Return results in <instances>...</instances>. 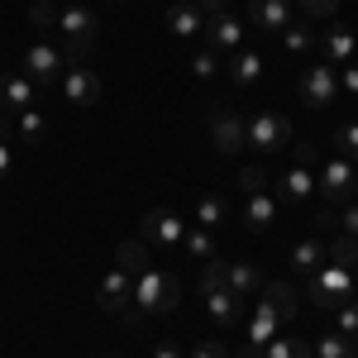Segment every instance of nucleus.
I'll return each instance as SVG.
<instances>
[{"mask_svg": "<svg viewBox=\"0 0 358 358\" xmlns=\"http://www.w3.org/2000/svg\"><path fill=\"white\" fill-rule=\"evenodd\" d=\"M177 301H182V282L172 273L143 268V273L134 277V315L138 320H143V315H172Z\"/></svg>", "mask_w": 358, "mask_h": 358, "instance_id": "1", "label": "nucleus"}, {"mask_svg": "<svg viewBox=\"0 0 358 358\" xmlns=\"http://www.w3.org/2000/svg\"><path fill=\"white\" fill-rule=\"evenodd\" d=\"M201 301H206V315H210L215 330H234L244 320V301L220 282V258H210L206 273H201Z\"/></svg>", "mask_w": 358, "mask_h": 358, "instance_id": "2", "label": "nucleus"}, {"mask_svg": "<svg viewBox=\"0 0 358 358\" xmlns=\"http://www.w3.org/2000/svg\"><path fill=\"white\" fill-rule=\"evenodd\" d=\"M96 29H101V24H96V15H91L86 5H77V0H72V5H57V34H62V43H67L62 53H67V62H72V67L91 53Z\"/></svg>", "mask_w": 358, "mask_h": 358, "instance_id": "3", "label": "nucleus"}, {"mask_svg": "<svg viewBox=\"0 0 358 358\" xmlns=\"http://www.w3.org/2000/svg\"><path fill=\"white\" fill-rule=\"evenodd\" d=\"M354 301V268H339V263H320L310 273V306L315 310H334V306Z\"/></svg>", "mask_w": 358, "mask_h": 358, "instance_id": "4", "label": "nucleus"}, {"mask_svg": "<svg viewBox=\"0 0 358 358\" xmlns=\"http://www.w3.org/2000/svg\"><path fill=\"white\" fill-rule=\"evenodd\" d=\"M244 143L253 153L273 158V153H282V148L292 143V124L273 110H253V115H244Z\"/></svg>", "mask_w": 358, "mask_h": 358, "instance_id": "5", "label": "nucleus"}, {"mask_svg": "<svg viewBox=\"0 0 358 358\" xmlns=\"http://www.w3.org/2000/svg\"><path fill=\"white\" fill-rule=\"evenodd\" d=\"M96 306H101L106 315H120V320L138 325V315H134V277L124 273V268H110V273L101 277V287H96Z\"/></svg>", "mask_w": 358, "mask_h": 358, "instance_id": "6", "label": "nucleus"}, {"mask_svg": "<svg viewBox=\"0 0 358 358\" xmlns=\"http://www.w3.org/2000/svg\"><path fill=\"white\" fill-rule=\"evenodd\" d=\"M301 101L310 106V110H325V106H334L339 101V67L334 62H310L301 72Z\"/></svg>", "mask_w": 358, "mask_h": 358, "instance_id": "7", "label": "nucleus"}, {"mask_svg": "<svg viewBox=\"0 0 358 358\" xmlns=\"http://www.w3.org/2000/svg\"><path fill=\"white\" fill-rule=\"evenodd\" d=\"M138 239L143 244H158V248H182V239H187V220L177 215V210H167V206H158V210H148L143 220H138Z\"/></svg>", "mask_w": 358, "mask_h": 358, "instance_id": "8", "label": "nucleus"}, {"mask_svg": "<svg viewBox=\"0 0 358 358\" xmlns=\"http://www.w3.org/2000/svg\"><path fill=\"white\" fill-rule=\"evenodd\" d=\"M67 67H72V62H67V53H62V48H53V43H34V48L24 53V77L34 86H57Z\"/></svg>", "mask_w": 358, "mask_h": 358, "instance_id": "9", "label": "nucleus"}, {"mask_svg": "<svg viewBox=\"0 0 358 358\" xmlns=\"http://www.w3.org/2000/svg\"><path fill=\"white\" fill-rule=\"evenodd\" d=\"M206 48H215V53H239L244 48V20L239 15H229V10H220V15H206Z\"/></svg>", "mask_w": 358, "mask_h": 358, "instance_id": "10", "label": "nucleus"}, {"mask_svg": "<svg viewBox=\"0 0 358 358\" xmlns=\"http://www.w3.org/2000/svg\"><path fill=\"white\" fill-rule=\"evenodd\" d=\"M210 143H215V153H224V158H234V153H244V115L234 110H215L210 115Z\"/></svg>", "mask_w": 358, "mask_h": 358, "instance_id": "11", "label": "nucleus"}, {"mask_svg": "<svg viewBox=\"0 0 358 358\" xmlns=\"http://www.w3.org/2000/svg\"><path fill=\"white\" fill-rule=\"evenodd\" d=\"M62 96H67V101H72V106H96V101H101V77H96V72H91V67H82V62H77V67H67V72H62Z\"/></svg>", "mask_w": 358, "mask_h": 358, "instance_id": "12", "label": "nucleus"}, {"mask_svg": "<svg viewBox=\"0 0 358 358\" xmlns=\"http://www.w3.org/2000/svg\"><path fill=\"white\" fill-rule=\"evenodd\" d=\"M38 106V86L29 82L24 72H5L0 77V110H15V115H24Z\"/></svg>", "mask_w": 358, "mask_h": 358, "instance_id": "13", "label": "nucleus"}, {"mask_svg": "<svg viewBox=\"0 0 358 358\" xmlns=\"http://www.w3.org/2000/svg\"><path fill=\"white\" fill-rule=\"evenodd\" d=\"M354 187H358V172L349 167V158H330L320 172V196L325 201H354Z\"/></svg>", "mask_w": 358, "mask_h": 358, "instance_id": "14", "label": "nucleus"}, {"mask_svg": "<svg viewBox=\"0 0 358 358\" xmlns=\"http://www.w3.org/2000/svg\"><path fill=\"white\" fill-rule=\"evenodd\" d=\"M224 72H229V86H239V91H248V86H258V82H263L268 62H263V53H258V48H239V53H229V62H224Z\"/></svg>", "mask_w": 358, "mask_h": 358, "instance_id": "15", "label": "nucleus"}, {"mask_svg": "<svg viewBox=\"0 0 358 358\" xmlns=\"http://www.w3.org/2000/svg\"><path fill=\"white\" fill-rule=\"evenodd\" d=\"M248 24L263 34H282L292 24V0H248Z\"/></svg>", "mask_w": 358, "mask_h": 358, "instance_id": "16", "label": "nucleus"}, {"mask_svg": "<svg viewBox=\"0 0 358 358\" xmlns=\"http://www.w3.org/2000/svg\"><path fill=\"white\" fill-rule=\"evenodd\" d=\"M220 282L234 292V296H239V301L263 292V273H258L253 263H244V258H239V263H224V258H220Z\"/></svg>", "mask_w": 358, "mask_h": 358, "instance_id": "17", "label": "nucleus"}, {"mask_svg": "<svg viewBox=\"0 0 358 358\" xmlns=\"http://www.w3.org/2000/svg\"><path fill=\"white\" fill-rule=\"evenodd\" d=\"M315 192H320V182L310 177V167H296V163H292L282 177H277V196H282V201H292V206H306Z\"/></svg>", "mask_w": 358, "mask_h": 358, "instance_id": "18", "label": "nucleus"}, {"mask_svg": "<svg viewBox=\"0 0 358 358\" xmlns=\"http://www.w3.org/2000/svg\"><path fill=\"white\" fill-rule=\"evenodd\" d=\"M277 334H282V315H277L268 301H258V306H253V315L244 320V339L253 344V349H263V344L277 339Z\"/></svg>", "mask_w": 358, "mask_h": 358, "instance_id": "19", "label": "nucleus"}, {"mask_svg": "<svg viewBox=\"0 0 358 358\" xmlns=\"http://www.w3.org/2000/svg\"><path fill=\"white\" fill-rule=\"evenodd\" d=\"M167 29H172L177 38H196V34H206V10H201L196 0H177V5L167 10Z\"/></svg>", "mask_w": 358, "mask_h": 358, "instance_id": "20", "label": "nucleus"}, {"mask_svg": "<svg viewBox=\"0 0 358 358\" xmlns=\"http://www.w3.org/2000/svg\"><path fill=\"white\" fill-rule=\"evenodd\" d=\"M320 48H325V62H334V67H344V62H358V38L349 34V29H325Z\"/></svg>", "mask_w": 358, "mask_h": 358, "instance_id": "21", "label": "nucleus"}, {"mask_svg": "<svg viewBox=\"0 0 358 358\" xmlns=\"http://www.w3.org/2000/svg\"><path fill=\"white\" fill-rule=\"evenodd\" d=\"M244 224L253 229V234H263V229H273L277 224V201L268 192H253L244 201Z\"/></svg>", "mask_w": 358, "mask_h": 358, "instance_id": "22", "label": "nucleus"}, {"mask_svg": "<svg viewBox=\"0 0 358 358\" xmlns=\"http://www.w3.org/2000/svg\"><path fill=\"white\" fill-rule=\"evenodd\" d=\"M196 224H201V229H210V234L224 229V224H229V196L206 192L201 201H196Z\"/></svg>", "mask_w": 358, "mask_h": 358, "instance_id": "23", "label": "nucleus"}, {"mask_svg": "<svg viewBox=\"0 0 358 358\" xmlns=\"http://www.w3.org/2000/svg\"><path fill=\"white\" fill-rule=\"evenodd\" d=\"M258 301L273 306L277 315H282V325H287V320H296V287H292V282H263Z\"/></svg>", "mask_w": 358, "mask_h": 358, "instance_id": "24", "label": "nucleus"}, {"mask_svg": "<svg viewBox=\"0 0 358 358\" xmlns=\"http://www.w3.org/2000/svg\"><path fill=\"white\" fill-rule=\"evenodd\" d=\"M115 268H124L129 277H138L148 268V244H143V239H124V244L115 248Z\"/></svg>", "mask_w": 358, "mask_h": 358, "instance_id": "25", "label": "nucleus"}, {"mask_svg": "<svg viewBox=\"0 0 358 358\" xmlns=\"http://www.w3.org/2000/svg\"><path fill=\"white\" fill-rule=\"evenodd\" d=\"M310 358H358V349H354V339H344V334L334 330V334H320L310 344Z\"/></svg>", "mask_w": 358, "mask_h": 358, "instance_id": "26", "label": "nucleus"}, {"mask_svg": "<svg viewBox=\"0 0 358 358\" xmlns=\"http://www.w3.org/2000/svg\"><path fill=\"white\" fill-rule=\"evenodd\" d=\"M263 358H310V344L296 339V334H277L263 344Z\"/></svg>", "mask_w": 358, "mask_h": 358, "instance_id": "27", "label": "nucleus"}, {"mask_svg": "<svg viewBox=\"0 0 358 358\" xmlns=\"http://www.w3.org/2000/svg\"><path fill=\"white\" fill-rule=\"evenodd\" d=\"M325 263V244H315V239H301V244L292 248V268L296 273H315Z\"/></svg>", "mask_w": 358, "mask_h": 358, "instance_id": "28", "label": "nucleus"}, {"mask_svg": "<svg viewBox=\"0 0 358 358\" xmlns=\"http://www.w3.org/2000/svg\"><path fill=\"white\" fill-rule=\"evenodd\" d=\"M182 248H187L192 258H206V263H210V258H215V234H210V229H201V224H192V229H187V239H182Z\"/></svg>", "mask_w": 358, "mask_h": 358, "instance_id": "29", "label": "nucleus"}, {"mask_svg": "<svg viewBox=\"0 0 358 358\" xmlns=\"http://www.w3.org/2000/svg\"><path fill=\"white\" fill-rule=\"evenodd\" d=\"M325 263H339V268H358V239L339 234V239L325 248Z\"/></svg>", "mask_w": 358, "mask_h": 358, "instance_id": "30", "label": "nucleus"}, {"mask_svg": "<svg viewBox=\"0 0 358 358\" xmlns=\"http://www.w3.org/2000/svg\"><path fill=\"white\" fill-rule=\"evenodd\" d=\"M282 43H287V53H310L315 48V34L306 24H287L282 29Z\"/></svg>", "mask_w": 358, "mask_h": 358, "instance_id": "31", "label": "nucleus"}, {"mask_svg": "<svg viewBox=\"0 0 358 358\" xmlns=\"http://www.w3.org/2000/svg\"><path fill=\"white\" fill-rule=\"evenodd\" d=\"M334 325H339V334H344V339H354V334H358V301L334 306Z\"/></svg>", "mask_w": 358, "mask_h": 358, "instance_id": "32", "label": "nucleus"}, {"mask_svg": "<svg viewBox=\"0 0 358 358\" xmlns=\"http://www.w3.org/2000/svg\"><path fill=\"white\" fill-rule=\"evenodd\" d=\"M192 72L201 77V82H210V77L220 72V53H215V48H201V53L192 57Z\"/></svg>", "mask_w": 358, "mask_h": 358, "instance_id": "33", "label": "nucleus"}, {"mask_svg": "<svg viewBox=\"0 0 358 358\" xmlns=\"http://www.w3.org/2000/svg\"><path fill=\"white\" fill-rule=\"evenodd\" d=\"M29 24L57 29V5H53V0H34V5H29Z\"/></svg>", "mask_w": 358, "mask_h": 358, "instance_id": "34", "label": "nucleus"}, {"mask_svg": "<svg viewBox=\"0 0 358 358\" xmlns=\"http://www.w3.org/2000/svg\"><path fill=\"white\" fill-rule=\"evenodd\" d=\"M239 192H244V196H253V192H268V172H263L258 163H248L244 172H239Z\"/></svg>", "mask_w": 358, "mask_h": 358, "instance_id": "35", "label": "nucleus"}, {"mask_svg": "<svg viewBox=\"0 0 358 358\" xmlns=\"http://www.w3.org/2000/svg\"><path fill=\"white\" fill-rule=\"evenodd\" d=\"M334 143H339L344 158H358V124H339L334 129Z\"/></svg>", "mask_w": 358, "mask_h": 358, "instance_id": "36", "label": "nucleus"}, {"mask_svg": "<svg viewBox=\"0 0 358 358\" xmlns=\"http://www.w3.org/2000/svg\"><path fill=\"white\" fill-rule=\"evenodd\" d=\"M20 134H24V138H43V134H48V120H43L38 110H24V115H20Z\"/></svg>", "mask_w": 358, "mask_h": 358, "instance_id": "37", "label": "nucleus"}, {"mask_svg": "<svg viewBox=\"0 0 358 358\" xmlns=\"http://www.w3.org/2000/svg\"><path fill=\"white\" fill-rule=\"evenodd\" d=\"M296 5H301L310 20H330L334 10H339V0H296Z\"/></svg>", "mask_w": 358, "mask_h": 358, "instance_id": "38", "label": "nucleus"}, {"mask_svg": "<svg viewBox=\"0 0 358 358\" xmlns=\"http://www.w3.org/2000/svg\"><path fill=\"white\" fill-rule=\"evenodd\" d=\"M10 172H15V143H10V138L0 134V182H5Z\"/></svg>", "mask_w": 358, "mask_h": 358, "instance_id": "39", "label": "nucleus"}, {"mask_svg": "<svg viewBox=\"0 0 358 358\" xmlns=\"http://www.w3.org/2000/svg\"><path fill=\"white\" fill-rule=\"evenodd\" d=\"M339 91H349L358 101V62H344V72H339Z\"/></svg>", "mask_w": 358, "mask_h": 358, "instance_id": "40", "label": "nucleus"}, {"mask_svg": "<svg viewBox=\"0 0 358 358\" xmlns=\"http://www.w3.org/2000/svg\"><path fill=\"white\" fill-rule=\"evenodd\" d=\"M339 224H344V234H349V239H358V201H344V215H339Z\"/></svg>", "mask_w": 358, "mask_h": 358, "instance_id": "41", "label": "nucleus"}, {"mask_svg": "<svg viewBox=\"0 0 358 358\" xmlns=\"http://www.w3.org/2000/svg\"><path fill=\"white\" fill-rule=\"evenodd\" d=\"M187 358H229V354H224L220 344H210V339H201V344H192V354H187Z\"/></svg>", "mask_w": 358, "mask_h": 358, "instance_id": "42", "label": "nucleus"}, {"mask_svg": "<svg viewBox=\"0 0 358 358\" xmlns=\"http://www.w3.org/2000/svg\"><path fill=\"white\" fill-rule=\"evenodd\" d=\"M153 358H187V354H182L172 339H167V344H153Z\"/></svg>", "mask_w": 358, "mask_h": 358, "instance_id": "43", "label": "nucleus"}, {"mask_svg": "<svg viewBox=\"0 0 358 358\" xmlns=\"http://www.w3.org/2000/svg\"><path fill=\"white\" fill-rule=\"evenodd\" d=\"M310 158H315V148L310 143H296V167H310Z\"/></svg>", "mask_w": 358, "mask_h": 358, "instance_id": "44", "label": "nucleus"}, {"mask_svg": "<svg viewBox=\"0 0 358 358\" xmlns=\"http://www.w3.org/2000/svg\"><path fill=\"white\" fill-rule=\"evenodd\" d=\"M196 5H201L206 15H220V10H224V0H196Z\"/></svg>", "mask_w": 358, "mask_h": 358, "instance_id": "45", "label": "nucleus"}, {"mask_svg": "<svg viewBox=\"0 0 358 358\" xmlns=\"http://www.w3.org/2000/svg\"><path fill=\"white\" fill-rule=\"evenodd\" d=\"M234 358H263V349H253V344H244V349H239Z\"/></svg>", "mask_w": 358, "mask_h": 358, "instance_id": "46", "label": "nucleus"}, {"mask_svg": "<svg viewBox=\"0 0 358 358\" xmlns=\"http://www.w3.org/2000/svg\"><path fill=\"white\" fill-rule=\"evenodd\" d=\"M354 301H358V273H354Z\"/></svg>", "mask_w": 358, "mask_h": 358, "instance_id": "47", "label": "nucleus"}, {"mask_svg": "<svg viewBox=\"0 0 358 358\" xmlns=\"http://www.w3.org/2000/svg\"><path fill=\"white\" fill-rule=\"evenodd\" d=\"M62 5H72V0H62Z\"/></svg>", "mask_w": 358, "mask_h": 358, "instance_id": "48", "label": "nucleus"}]
</instances>
